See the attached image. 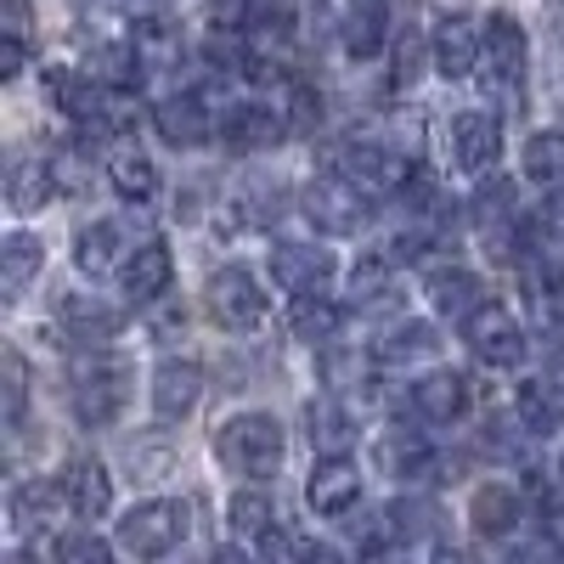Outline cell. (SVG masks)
I'll list each match as a JSON object with an SVG mask.
<instances>
[{
	"mask_svg": "<svg viewBox=\"0 0 564 564\" xmlns=\"http://www.w3.org/2000/svg\"><path fill=\"white\" fill-rule=\"evenodd\" d=\"M282 452H289V435H282V423L271 412H238L231 423H220L215 435V457L220 468L243 480H271L282 468Z\"/></svg>",
	"mask_w": 564,
	"mask_h": 564,
	"instance_id": "obj_1",
	"label": "cell"
},
{
	"mask_svg": "<svg viewBox=\"0 0 564 564\" xmlns=\"http://www.w3.org/2000/svg\"><path fill=\"white\" fill-rule=\"evenodd\" d=\"M68 395H74V417L90 423V430H108V423L124 412L130 395V367L119 356H85L68 372Z\"/></svg>",
	"mask_w": 564,
	"mask_h": 564,
	"instance_id": "obj_2",
	"label": "cell"
},
{
	"mask_svg": "<svg viewBox=\"0 0 564 564\" xmlns=\"http://www.w3.org/2000/svg\"><path fill=\"white\" fill-rule=\"evenodd\" d=\"M305 220L316 231H327V238H356V231L372 220V198H367V186H356L350 175H316L305 186V198H300Z\"/></svg>",
	"mask_w": 564,
	"mask_h": 564,
	"instance_id": "obj_3",
	"label": "cell"
},
{
	"mask_svg": "<svg viewBox=\"0 0 564 564\" xmlns=\"http://www.w3.org/2000/svg\"><path fill=\"white\" fill-rule=\"evenodd\" d=\"M209 311L215 322L226 327V334H254V327L265 322V289L260 276H249L243 265H226L209 276Z\"/></svg>",
	"mask_w": 564,
	"mask_h": 564,
	"instance_id": "obj_4",
	"label": "cell"
},
{
	"mask_svg": "<svg viewBox=\"0 0 564 564\" xmlns=\"http://www.w3.org/2000/svg\"><path fill=\"white\" fill-rule=\"evenodd\" d=\"M186 536V502H141L119 520V542L135 558H164Z\"/></svg>",
	"mask_w": 564,
	"mask_h": 564,
	"instance_id": "obj_5",
	"label": "cell"
},
{
	"mask_svg": "<svg viewBox=\"0 0 564 564\" xmlns=\"http://www.w3.org/2000/svg\"><path fill=\"white\" fill-rule=\"evenodd\" d=\"M334 170L350 175L356 186H367V193H406V181H412L406 159L390 153L384 141H345L334 153Z\"/></svg>",
	"mask_w": 564,
	"mask_h": 564,
	"instance_id": "obj_6",
	"label": "cell"
},
{
	"mask_svg": "<svg viewBox=\"0 0 564 564\" xmlns=\"http://www.w3.org/2000/svg\"><path fill=\"white\" fill-rule=\"evenodd\" d=\"M463 345L475 350L486 367H520L525 361V334L502 305H480L475 316L463 322Z\"/></svg>",
	"mask_w": 564,
	"mask_h": 564,
	"instance_id": "obj_7",
	"label": "cell"
},
{
	"mask_svg": "<svg viewBox=\"0 0 564 564\" xmlns=\"http://www.w3.org/2000/svg\"><path fill=\"white\" fill-rule=\"evenodd\" d=\"M334 271H339V260H334V249H322V243H276L271 249V282L289 289L294 300L322 294L327 282H334Z\"/></svg>",
	"mask_w": 564,
	"mask_h": 564,
	"instance_id": "obj_8",
	"label": "cell"
},
{
	"mask_svg": "<svg viewBox=\"0 0 564 564\" xmlns=\"http://www.w3.org/2000/svg\"><path fill=\"white\" fill-rule=\"evenodd\" d=\"M480 63H486V85H491V90H520V85H525L531 45H525V29L513 23L508 12H497V18L486 23V52H480Z\"/></svg>",
	"mask_w": 564,
	"mask_h": 564,
	"instance_id": "obj_9",
	"label": "cell"
},
{
	"mask_svg": "<svg viewBox=\"0 0 564 564\" xmlns=\"http://www.w3.org/2000/svg\"><path fill=\"white\" fill-rule=\"evenodd\" d=\"M289 130H294V119L282 113V108H271V102H238V108L226 113V124H220V141H226L231 153H265Z\"/></svg>",
	"mask_w": 564,
	"mask_h": 564,
	"instance_id": "obj_10",
	"label": "cell"
},
{
	"mask_svg": "<svg viewBox=\"0 0 564 564\" xmlns=\"http://www.w3.org/2000/svg\"><path fill=\"white\" fill-rule=\"evenodd\" d=\"M305 502H311V513H322V520H345V513L361 502V468L350 457H322L311 468Z\"/></svg>",
	"mask_w": 564,
	"mask_h": 564,
	"instance_id": "obj_11",
	"label": "cell"
},
{
	"mask_svg": "<svg viewBox=\"0 0 564 564\" xmlns=\"http://www.w3.org/2000/svg\"><path fill=\"white\" fill-rule=\"evenodd\" d=\"M153 130L170 141V148H204L215 119L204 108V97H193V90H175V97H159L153 102Z\"/></svg>",
	"mask_w": 564,
	"mask_h": 564,
	"instance_id": "obj_12",
	"label": "cell"
},
{
	"mask_svg": "<svg viewBox=\"0 0 564 564\" xmlns=\"http://www.w3.org/2000/svg\"><path fill=\"white\" fill-rule=\"evenodd\" d=\"M446 141H452V164L468 170V175H486V170L502 159V130H497V119H486V113H457Z\"/></svg>",
	"mask_w": 564,
	"mask_h": 564,
	"instance_id": "obj_13",
	"label": "cell"
},
{
	"mask_svg": "<svg viewBox=\"0 0 564 564\" xmlns=\"http://www.w3.org/2000/svg\"><path fill=\"white\" fill-rule=\"evenodd\" d=\"M170 282H175V254H170V243H159V238L141 243V249L124 260V300H130V305L164 300Z\"/></svg>",
	"mask_w": 564,
	"mask_h": 564,
	"instance_id": "obj_14",
	"label": "cell"
},
{
	"mask_svg": "<svg viewBox=\"0 0 564 564\" xmlns=\"http://www.w3.org/2000/svg\"><path fill=\"white\" fill-rule=\"evenodd\" d=\"M57 322H63V334L79 339V345H108V339H119V327H124V316L108 300H97V294H63L57 300Z\"/></svg>",
	"mask_w": 564,
	"mask_h": 564,
	"instance_id": "obj_15",
	"label": "cell"
},
{
	"mask_svg": "<svg viewBox=\"0 0 564 564\" xmlns=\"http://www.w3.org/2000/svg\"><path fill=\"white\" fill-rule=\"evenodd\" d=\"M294 7L289 0H254V7L243 12V52H260V57H282L294 45Z\"/></svg>",
	"mask_w": 564,
	"mask_h": 564,
	"instance_id": "obj_16",
	"label": "cell"
},
{
	"mask_svg": "<svg viewBox=\"0 0 564 564\" xmlns=\"http://www.w3.org/2000/svg\"><path fill=\"white\" fill-rule=\"evenodd\" d=\"M57 486H63V502L79 513V520H102V513L113 508V480H108V468L97 457H74Z\"/></svg>",
	"mask_w": 564,
	"mask_h": 564,
	"instance_id": "obj_17",
	"label": "cell"
},
{
	"mask_svg": "<svg viewBox=\"0 0 564 564\" xmlns=\"http://www.w3.org/2000/svg\"><path fill=\"white\" fill-rule=\"evenodd\" d=\"M198 401H204V367H198V361H164V367L153 372V412H159L164 423L186 417Z\"/></svg>",
	"mask_w": 564,
	"mask_h": 564,
	"instance_id": "obj_18",
	"label": "cell"
},
{
	"mask_svg": "<svg viewBox=\"0 0 564 564\" xmlns=\"http://www.w3.org/2000/svg\"><path fill=\"white\" fill-rule=\"evenodd\" d=\"M430 52H435V68H441L446 79H463L468 68L480 63L486 34L468 23V18H441V23H435V40H430Z\"/></svg>",
	"mask_w": 564,
	"mask_h": 564,
	"instance_id": "obj_19",
	"label": "cell"
},
{
	"mask_svg": "<svg viewBox=\"0 0 564 564\" xmlns=\"http://www.w3.org/2000/svg\"><path fill=\"white\" fill-rule=\"evenodd\" d=\"M430 305L452 322H468L486 305V282L468 271V265H435L430 271Z\"/></svg>",
	"mask_w": 564,
	"mask_h": 564,
	"instance_id": "obj_20",
	"label": "cell"
},
{
	"mask_svg": "<svg viewBox=\"0 0 564 564\" xmlns=\"http://www.w3.org/2000/svg\"><path fill=\"white\" fill-rule=\"evenodd\" d=\"M379 468L390 480H430L435 475V446L423 441L417 430H390V435H379Z\"/></svg>",
	"mask_w": 564,
	"mask_h": 564,
	"instance_id": "obj_21",
	"label": "cell"
},
{
	"mask_svg": "<svg viewBox=\"0 0 564 564\" xmlns=\"http://www.w3.org/2000/svg\"><path fill=\"white\" fill-rule=\"evenodd\" d=\"M412 412L423 423H457L468 412V384L457 379L452 367H441V372H430V379L412 384Z\"/></svg>",
	"mask_w": 564,
	"mask_h": 564,
	"instance_id": "obj_22",
	"label": "cell"
},
{
	"mask_svg": "<svg viewBox=\"0 0 564 564\" xmlns=\"http://www.w3.org/2000/svg\"><path fill=\"white\" fill-rule=\"evenodd\" d=\"M435 350H441V334H435V327L406 316V322L390 327L379 345H372V361H379V367H417V361H430Z\"/></svg>",
	"mask_w": 564,
	"mask_h": 564,
	"instance_id": "obj_23",
	"label": "cell"
},
{
	"mask_svg": "<svg viewBox=\"0 0 564 564\" xmlns=\"http://www.w3.org/2000/svg\"><path fill=\"white\" fill-rule=\"evenodd\" d=\"M108 181H113V193L130 198V204H148L159 193V170L153 159L135 148V141H119V148L108 153Z\"/></svg>",
	"mask_w": 564,
	"mask_h": 564,
	"instance_id": "obj_24",
	"label": "cell"
},
{
	"mask_svg": "<svg viewBox=\"0 0 564 564\" xmlns=\"http://www.w3.org/2000/svg\"><path fill=\"white\" fill-rule=\"evenodd\" d=\"M305 435L322 457H350L356 446V417L339 406V401H311L305 406Z\"/></svg>",
	"mask_w": 564,
	"mask_h": 564,
	"instance_id": "obj_25",
	"label": "cell"
},
{
	"mask_svg": "<svg viewBox=\"0 0 564 564\" xmlns=\"http://www.w3.org/2000/svg\"><path fill=\"white\" fill-rule=\"evenodd\" d=\"M513 412L531 435H553L564 423V379H525L513 395Z\"/></svg>",
	"mask_w": 564,
	"mask_h": 564,
	"instance_id": "obj_26",
	"label": "cell"
},
{
	"mask_svg": "<svg viewBox=\"0 0 564 564\" xmlns=\"http://www.w3.org/2000/svg\"><path fill=\"white\" fill-rule=\"evenodd\" d=\"M468 520H475L480 536H508L513 525H520V491L486 480V486L475 491V502H468Z\"/></svg>",
	"mask_w": 564,
	"mask_h": 564,
	"instance_id": "obj_27",
	"label": "cell"
},
{
	"mask_svg": "<svg viewBox=\"0 0 564 564\" xmlns=\"http://www.w3.org/2000/svg\"><path fill=\"white\" fill-rule=\"evenodd\" d=\"M339 40L350 57H379L384 45V7L379 0H350L345 18H339Z\"/></svg>",
	"mask_w": 564,
	"mask_h": 564,
	"instance_id": "obj_28",
	"label": "cell"
},
{
	"mask_svg": "<svg viewBox=\"0 0 564 564\" xmlns=\"http://www.w3.org/2000/svg\"><path fill=\"white\" fill-rule=\"evenodd\" d=\"M231 209H238L243 226H271L282 209H289V193H282V181L249 175V181L238 186V198H231Z\"/></svg>",
	"mask_w": 564,
	"mask_h": 564,
	"instance_id": "obj_29",
	"label": "cell"
},
{
	"mask_svg": "<svg viewBox=\"0 0 564 564\" xmlns=\"http://www.w3.org/2000/svg\"><path fill=\"white\" fill-rule=\"evenodd\" d=\"M40 265H45L40 238H34V231H12V238H7V254H0V276H7V300H18V294L29 289Z\"/></svg>",
	"mask_w": 564,
	"mask_h": 564,
	"instance_id": "obj_30",
	"label": "cell"
},
{
	"mask_svg": "<svg viewBox=\"0 0 564 564\" xmlns=\"http://www.w3.org/2000/svg\"><path fill=\"white\" fill-rule=\"evenodd\" d=\"M113 254H119V220H90L74 238V265L85 276H102L113 265Z\"/></svg>",
	"mask_w": 564,
	"mask_h": 564,
	"instance_id": "obj_31",
	"label": "cell"
},
{
	"mask_svg": "<svg viewBox=\"0 0 564 564\" xmlns=\"http://www.w3.org/2000/svg\"><path fill=\"white\" fill-rule=\"evenodd\" d=\"M45 198H52V170H45L40 159L12 164V175H7V204H12L18 215H34Z\"/></svg>",
	"mask_w": 564,
	"mask_h": 564,
	"instance_id": "obj_32",
	"label": "cell"
},
{
	"mask_svg": "<svg viewBox=\"0 0 564 564\" xmlns=\"http://www.w3.org/2000/svg\"><path fill=\"white\" fill-rule=\"evenodd\" d=\"M294 339H305V345H334V334H339V311L327 305L322 294H305V300H294Z\"/></svg>",
	"mask_w": 564,
	"mask_h": 564,
	"instance_id": "obj_33",
	"label": "cell"
},
{
	"mask_svg": "<svg viewBox=\"0 0 564 564\" xmlns=\"http://www.w3.org/2000/svg\"><path fill=\"white\" fill-rule=\"evenodd\" d=\"M525 175L542 181V186L564 181V130H536L525 141Z\"/></svg>",
	"mask_w": 564,
	"mask_h": 564,
	"instance_id": "obj_34",
	"label": "cell"
},
{
	"mask_svg": "<svg viewBox=\"0 0 564 564\" xmlns=\"http://www.w3.org/2000/svg\"><path fill=\"white\" fill-rule=\"evenodd\" d=\"M97 79H102L108 90H130V85L141 79V57H135V45H119V40L97 45Z\"/></svg>",
	"mask_w": 564,
	"mask_h": 564,
	"instance_id": "obj_35",
	"label": "cell"
},
{
	"mask_svg": "<svg viewBox=\"0 0 564 564\" xmlns=\"http://www.w3.org/2000/svg\"><path fill=\"white\" fill-rule=\"evenodd\" d=\"M525 497L536 502L542 520H558V513H564V468H531V475H525Z\"/></svg>",
	"mask_w": 564,
	"mask_h": 564,
	"instance_id": "obj_36",
	"label": "cell"
},
{
	"mask_svg": "<svg viewBox=\"0 0 564 564\" xmlns=\"http://www.w3.org/2000/svg\"><path fill=\"white\" fill-rule=\"evenodd\" d=\"M63 497V486H45V480H34V486H18L12 491V525L18 531H29L40 513H52V502Z\"/></svg>",
	"mask_w": 564,
	"mask_h": 564,
	"instance_id": "obj_37",
	"label": "cell"
},
{
	"mask_svg": "<svg viewBox=\"0 0 564 564\" xmlns=\"http://www.w3.org/2000/svg\"><path fill=\"white\" fill-rule=\"evenodd\" d=\"M231 531L238 536H260L265 525H276V513H271V497H260V491H243V497H231Z\"/></svg>",
	"mask_w": 564,
	"mask_h": 564,
	"instance_id": "obj_38",
	"label": "cell"
},
{
	"mask_svg": "<svg viewBox=\"0 0 564 564\" xmlns=\"http://www.w3.org/2000/svg\"><path fill=\"white\" fill-rule=\"evenodd\" d=\"M57 564H113V547L97 531H68L57 536Z\"/></svg>",
	"mask_w": 564,
	"mask_h": 564,
	"instance_id": "obj_39",
	"label": "cell"
},
{
	"mask_svg": "<svg viewBox=\"0 0 564 564\" xmlns=\"http://www.w3.org/2000/svg\"><path fill=\"white\" fill-rule=\"evenodd\" d=\"M350 294H356V305H379V300H390V294H395V276H390V265H384V260H367V265H356V276H350Z\"/></svg>",
	"mask_w": 564,
	"mask_h": 564,
	"instance_id": "obj_40",
	"label": "cell"
},
{
	"mask_svg": "<svg viewBox=\"0 0 564 564\" xmlns=\"http://www.w3.org/2000/svg\"><path fill=\"white\" fill-rule=\"evenodd\" d=\"M384 520H390V536H395V542H412V536H430L435 513L423 508V502H395V508L384 513Z\"/></svg>",
	"mask_w": 564,
	"mask_h": 564,
	"instance_id": "obj_41",
	"label": "cell"
},
{
	"mask_svg": "<svg viewBox=\"0 0 564 564\" xmlns=\"http://www.w3.org/2000/svg\"><path fill=\"white\" fill-rule=\"evenodd\" d=\"M23 390H29L23 356H18V350H7V423H23Z\"/></svg>",
	"mask_w": 564,
	"mask_h": 564,
	"instance_id": "obj_42",
	"label": "cell"
},
{
	"mask_svg": "<svg viewBox=\"0 0 564 564\" xmlns=\"http://www.w3.org/2000/svg\"><path fill=\"white\" fill-rule=\"evenodd\" d=\"M322 372H327V384H334V390L356 384V379H361V350H339V345H334V350H327V367H322Z\"/></svg>",
	"mask_w": 564,
	"mask_h": 564,
	"instance_id": "obj_43",
	"label": "cell"
},
{
	"mask_svg": "<svg viewBox=\"0 0 564 564\" xmlns=\"http://www.w3.org/2000/svg\"><path fill=\"white\" fill-rule=\"evenodd\" d=\"M254 542H260V558L265 564H300V553H294V542H289V531H282V525H265Z\"/></svg>",
	"mask_w": 564,
	"mask_h": 564,
	"instance_id": "obj_44",
	"label": "cell"
},
{
	"mask_svg": "<svg viewBox=\"0 0 564 564\" xmlns=\"http://www.w3.org/2000/svg\"><path fill=\"white\" fill-rule=\"evenodd\" d=\"M412 68H417V40H412V34H401V45H395V85H406V79H412Z\"/></svg>",
	"mask_w": 564,
	"mask_h": 564,
	"instance_id": "obj_45",
	"label": "cell"
},
{
	"mask_svg": "<svg viewBox=\"0 0 564 564\" xmlns=\"http://www.w3.org/2000/svg\"><path fill=\"white\" fill-rule=\"evenodd\" d=\"M542 220H547V231H553V238H564V186H553V193H547V204H542Z\"/></svg>",
	"mask_w": 564,
	"mask_h": 564,
	"instance_id": "obj_46",
	"label": "cell"
},
{
	"mask_svg": "<svg viewBox=\"0 0 564 564\" xmlns=\"http://www.w3.org/2000/svg\"><path fill=\"white\" fill-rule=\"evenodd\" d=\"M300 564H345L334 547H300Z\"/></svg>",
	"mask_w": 564,
	"mask_h": 564,
	"instance_id": "obj_47",
	"label": "cell"
},
{
	"mask_svg": "<svg viewBox=\"0 0 564 564\" xmlns=\"http://www.w3.org/2000/svg\"><path fill=\"white\" fill-rule=\"evenodd\" d=\"M435 564H480V558L468 553V547H441V553H435Z\"/></svg>",
	"mask_w": 564,
	"mask_h": 564,
	"instance_id": "obj_48",
	"label": "cell"
},
{
	"mask_svg": "<svg viewBox=\"0 0 564 564\" xmlns=\"http://www.w3.org/2000/svg\"><path fill=\"white\" fill-rule=\"evenodd\" d=\"M249 7H254V0H215V12H220V18H243Z\"/></svg>",
	"mask_w": 564,
	"mask_h": 564,
	"instance_id": "obj_49",
	"label": "cell"
},
{
	"mask_svg": "<svg viewBox=\"0 0 564 564\" xmlns=\"http://www.w3.org/2000/svg\"><path fill=\"white\" fill-rule=\"evenodd\" d=\"M209 564H254V558H249V553H238V547H220Z\"/></svg>",
	"mask_w": 564,
	"mask_h": 564,
	"instance_id": "obj_50",
	"label": "cell"
},
{
	"mask_svg": "<svg viewBox=\"0 0 564 564\" xmlns=\"http://www.w3.org/2000/svg\"><path fill=\"white\" fill-rule=\"evenodd\" d=\"M553 379H564V345L553 350Z\"/></svg>",
	"mask_w": 564,
	"mask_h": 564,
	"instance_id": "obj_51",
	"label": "cell"
},
{
	"mask_svg": "<svg viewBox=\"0 0 564 564\" xmlns=\"http://www.w3.org/2000/svg\"><path fill=\"white\" fill-rule=\"evenodd\" d=\"M12 564H29V558H12Z\"/></svg>",
	"mask_w": 564,
	"mask_h": 564,
	"instance_id": "obj_52",
	"label": "cell"
}]
</instances>
